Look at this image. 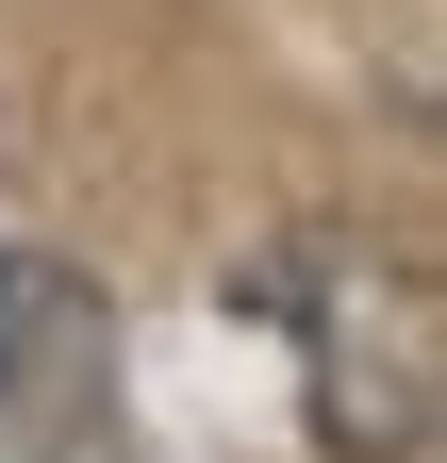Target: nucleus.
Returning a JSON list of instances; mask_svg holds the SVG:
<instances>
[{"label": "nucleus", "instance_id": "nucleus-1", "mask_svg": "<svg viewBox=\"0 0 447 463\" xmlns=\"http://www.w3.org/2000/svg\"><path fill=\"white\" fill-rule=\"evenodd\" d=\"M315 430L331 447H414L431 430V298L398 265H331V298H315Z\"/></svg>", "mask_w": 447, "mask_h": 463}, {"label": "nucleus", "instance_id": "nucleus-2", "mask_svg": "<svg viewBox=\"0 0 447 463\" xmlns=\"http://www.w3.org/2000/svg\"><path fill=\"white\" fill-rule=\"evenodd\" d=\"M117 397V298L50 249H0V414L17 430H100Z\"/></svg>", "mask_w": 447, "mask_h": 463}]
</instances>
